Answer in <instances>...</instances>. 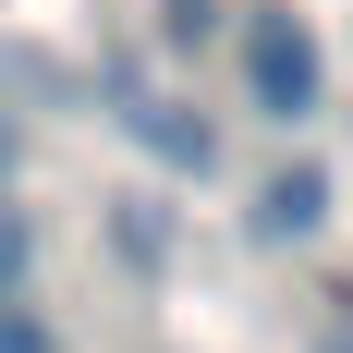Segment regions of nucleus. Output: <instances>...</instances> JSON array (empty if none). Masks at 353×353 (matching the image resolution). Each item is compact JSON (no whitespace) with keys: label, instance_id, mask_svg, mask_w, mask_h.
Listing matches in <instances>:
<instances>
[{"label":"nucleus","instance_id":"obj_1","mask_svg":"<svg viewBox=\"0 0 353 353\" xmlns=\"http://www.w3.org/2000/svg\"><path fill=\"white\" fill-rule=\"evenodd\" d=\"M244 98L268 122H305L317 110V37H305V12H256L244 25Z\"/></svg>","mask_w":353,"mask_h":353},{"label":"nucleus","instance_id":"obj_2","mask_svg":"<svg viewBox=\"0 0 353 353\" xmlns=\"http://www.w3.org/2000/svg\"><path fill=\"white\" fill-rule=\"evenodd\" d=\"M317 219H329V183L317 171H281L268 195H256V232H268V244H281V232H317Z\"/></svg>","mask_w":353,"mask_h":353},{"label":"nucleus","instance_id":"obj_3","mask_svg":"<svg viewBox=\"0 0 353 353\" xmlns=\"http://www.w3.org/2000/svg\"><path fill=\"white\" fill-rule=\"evenodd\" d=\"M0 353H49V329H37L25 305H0Z\"/></svg>","mask_w":353,"mask_h":353},{"label":"nucleus","instance_id":"obj_4","mask_svg":"<svg viewBox=\"0 0 353 353\" xmlns=\"http://www.w3.org/2000/svg\"><path fill=\"white\" fill-rule=\"evenodd\" d=\"M12 268H25V219L0 208V292H12Z\"/></svg>","mask_w":353,"mask_h":353}]
</instances>
